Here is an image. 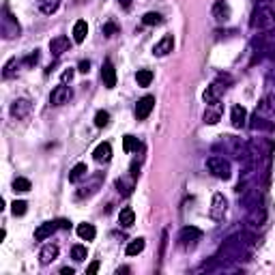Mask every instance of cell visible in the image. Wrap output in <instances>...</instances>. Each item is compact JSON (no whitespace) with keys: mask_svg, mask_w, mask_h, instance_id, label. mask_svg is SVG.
<instances>
[{"mask_svg":"<svg viewBox=\"0 0 275 275\" xmlns=\"http://www.w3.org/2000/svg\"><path fill=\"white\" fill-rule=\"evenodd\" d=\"M250 26L254 28V30H264V28L275 26V6H271L269 2L258 4L254 13H252Z\"/></svg>","mask_w":275,"mask_h":275,"instance_id":"1","label":"cell"},{"mask_svg":"<svg viewBox=\"0 0 275 275\" xmlns=\"http://www.w3.org/2000/svg\"><path fill=\"white\" fill-rule=\"evenodd\" d=\"M217 146L224 148V153L228 155H234L236 159H248V153H250V144L243 142L241 138H234V136H222V140L217 142Z\"/></svg>","mask_w":275,"mask_h":275,"instance_id":"2","label":"cell"},{"mask_svg":"<svg viewBox=\"0 0 275 275\" xmlns=\"http://www.w3.org/2000/svg\"><path fill=\"white\" fill-rule=\"evenodd\" d=\"M206 168L208 172L215 176V178H222V180H228L230 176H232V166H230V162L226 157L222 155H211L206 159Z\"/></svg>","mask_w":275,"mask_h":275,"instance_id":"3","label":"cell"},{"mask_svg":"<svg viewBox=\"0 0 275 275\" xmlns=\"http://www.w3.org/2000/svg\"><path fill=\"white\" fill-rule=\"evenodd\" d=\"M200 238H202V230H200V228H196V226H185V228H180L176 241H178V248L187 252V250H194V248H196Z\"/></svg>","mask_w":275,"mask_h":275,"instance_id":"4","label":"cell"},{"mask_svg":"<svg viewBox=\"0 0 275 275\" xmlns=\"http://www.w3.org/2000/svg\"><path fill=\"white\" fill-rule=\"evenodd\" d=\"M71 97H74V90H71V86H67L64 82H60L56 88L52 90V95H50V106L58 108V106H64L69 104Z\"/></svg>","mask_w":275,"mask_h":275,"instance_id":"5","label":"cell"},{"mask_svg":"<svg viewBox=\"0 0 275 275\" xmlns=\"http://www.w3.org/2000/svg\"><path fill=\"white\" fill-rule=\"evenodd\" d=\"M241 204L252 211V208L256 206H262V192H260V187H250V190H243V196H241Z\"/></svg>","mask_w":275,"mask_h":275,"instance_id":"6","label":"cell"},{"mask_svg":"<svg viewBox=\"0 0 275 275\" xmlns=\"http://www.w3.org/2000/svg\"><path fill=\"white\" fill-rule=\"evenodd\" d=\"M226 211H228V200H226L224 194L217 192L213 196V200H211V211H208V215H211V220L222 222L224 215H226Z\"/></svg>","mask_w":275,"mask_h":275,"instance_id":"7","label":"cell"},{"mask_svg":"<svg viewBox=\"0 0 275 275\" xmlns=\"http://www.w3.org/2000/svg\"><path fill=\"white\" fill-rule=\"evenodd\" d=\"M20 32H22L20 24L13 20L9 9L4 6V18H2V34H4V39H16V37H20Z\"/></svg>","mask_w":275,"mask_h":275,"instance_id":"8","label":"cell"},{"mask_svg":"<svg viewBox=\"0 0 275 275\" xmlns=\"http://www.w3.org/2000/svg\"><path fill=\"white\" fill-rule=\"evenodd\" d=\"M153 108H155V97L153 95H144L140 101H138V106H136V118L138 120H146L148 114L153 112Z\"/></svg>","mask_w":275,"mask_h":275,"instance_id":"9","label":"cell"},{"mask_svg":"<svg viewBox=\"0 0 275 275\" xmlns=\"http://www.w3.org/2000/svg\"><path fill=\"white\" fill-rule=\"evenodd\" d=\"M101 80H104L106 88H114L116 86V69H114L112 60H106L101 64Z\"/></svg>","mask_w":275,"mask_h":275,"instance_id":"10","label":"cell"},{"mask_svg":"<svg viewBox=\"0 0 275 275\" xmlns=\"http://www.w3.org/2000/svg\"><path fill=\"white\" fill-rule=\"evenodd\" d=\"M58 228H60L58 220H56V222H43L41 226H39L37 230H34V238H37V241H46V238L52 236Z\"/></svg>","mask_w":275,"mask_h":275,"instance_id":"11","label":"cell"},{"mask_svg":"<svg viewBox=\"0 0 275 275\" xmlns=\"http://www.w3.org/2000/svg\"><path fill=\"white\" fill-rule=\"evenodd\" d=\"M69 48H71V41H69V37H64V34H60V37H54L52 41H50V52H52L56 58L62 56L64 52H69Z\"/></svg>","mask_w":275,"mask_h":275,"instance_id":"12","label":"cell"},{"mask_svg":"<svg viewBox=\"0 0 275 275\" xmlns=\"http://www.w3.org/2000/svg\"><path fill=\"white\" fill-rule=\"evenodd\" d=\"M30 108H32V104H30V101H28L26 97L16 99V101L11 104V114H13V118H26L28 112H30Z\"/></svg>","mask_w":275,"mask_h":275,"instance_id":"13","label":"cell"},{"mask_svg":"<svg viewBox=\"0 0 275 275\" xmlns=\"http://www.w3.org/2000/svg\"><path fill=\"white\" fill-rule=\"evenodd\" d=\"M228 82H230V80H228ZM226 88H228V86H226V82L222 84L220 80H217V82H213V84L206 88V92H204V101H206V104H215V101H220L222 92L226 90Z\"/></svg>","mask_w":275,"mask_h":275,"instance_id":"14","label":"cell"},{"mask_svg":"<svg viewBox=\"0 0 275 275\" xmlns=\"http://www.w3.org/2000/svg\"><path fill=\"white\" fill-rule=\"evenodd\" d=\"M230 120H232V125L236 129H241L248 125V110H245L243 106H232V110H230Z\"/></svg>","mask_w":275,"mask_h":275,"instance_id":"15","label":"cell"},{"mask_svg":"<svg viewBox=\"0 0 275 275\" xmlns=\"http://www.w3.org/2000/svg\"><path fill=\"white\" fill-rule=\"evenodd\" d=\"M172 50H174V37H172V34H166V37H162V41L155 43L153 54L155 56H166V54H170Z\"/></svg>","mask_w":275,"mask_h":275,"instance_id":"16","label":"cell"},{"mask_svg":"<svg viewBox=\"0 0 275 275\" xmlns=\"http://www.w3.org/2000/svg\"><path fill=\"white\" fill-rule=\"evenodd\" d=\"M250 120H252L250 127L254 129V132H271V129H273V120H269L266 116H262V114H258V112Z\"/></svg>","mask_w":275,"mask_h":275,"instance_id":"17","label":"cell"},{"mask_svg":"<svg viewBox=\"0 0 275 275\" xmlns=\"http://www.w3.org/2000/svg\"><path fill=\"white\" fill-rule=\"evenodd\" d=\"M58 245L56 243H48V245H43V250H41V254H39V258H41V264H50V262H54L56 258H58Z\"/></svg>","mask_w":275,"mask_h":275,"instance_id":"18","label":"cell"},{"mask_svg":"<svg viewBox=\"0 0 275 275\" xmlns=\"http://www.w3.org/2000/svg\"><path fill=\"white\" fill-rule=\"evenodd\" d=\"M92 157H95V162L99 164H108L112 159V146H110V142H101L99 146L92 150Z\"/></svg>","mask_w":275,"mask_h":275,"instance_id":"19","label":"cell"},{"mask_svg":"<svg viewBox=\"0 0 275 275\" xmlns=\"http://www.w3.org/2000/svg\"><path fill=\"white\" fill-rule=\"evenodd\" d=\"M213 18H215L217 24H224V22L230 20V6L224 2V0H220V2L213 4Z\"/></svg>","mask_w":275,"mask_h":275,"instance_id":"20","label":"cell"},{"mask_svg":"<svg viewBox=\"0 0 275 275\" xmlns=\"http://www.w3.org/2000/svg\"><path fill=\"white\" fill-rule=\"evenodd\" d=\"M264 220H266L264 206H256V208H252V211H250L248 224H250V228H260V226L264 224Z\"/></svg>","mask_w":275,"mask_h":275,"instance_id":"21","label":"cell"},{"mask_svg":"<svg viewBox=\"0 0 275 275\" xmlns=\"http://www.w3.org/2000/svg\"><path fill=\"white\" fill-rule=\"evenodd\" d=\"M220 118H222V104H220V101L208 104L206 112H204V122H208V125H215Z\"/></svg>","mask_w":275,"mask_h":275,"instance_id":"22","label":"cell"},{"mask_svg":"<svg viewBox=\"0 0 275 275\" xmlns=\"http://www.w3.org/2000/svg\"><path fill=\"white\" fill-rule=\"evenodd\" d=\"M86 34H88V24H86L84 20H78L74 24V41L76 43H84Z\"/></svg>","mask_w":275,"mask_h":275,"instance_id":"23","label":"cell"},{"mask_svg":"<svg viewBox=\"0 0 275 275\" xmlns=\"http://www.w3.org/2000/svg\"><path fill=\"white\" fill-rule=\"evenodd\" d=\"M78 236L80 238H84V241H92V238L97 236V230H95V226H92V224H78Z\"/></svg>","mask_w":275,"mask_h":275,"instance_id":"24","label":"cell"},{"mask_svg":"<svg viewBox=\"0 0 275 275\" xmlns=\"http://www.w3.org/2000/svg\"><path fill=\"white\" fill-rule=\"evenodd\" d=\"M62 0H37V6L41 13H46V16H52V13L58 11Z\"/></svg>","mask_w":275,"mask_h":275,"instance_id":"25","label":"cell"},{"mask_svg":"<svg viewBox=\"0 0 275 275\" xmlns=\"http://www.w3.org/2000/svg\"><path fill=\"white\" fill-rule=\"evenodd\" d=\"M134 222H136V213H134V208L132 206H125L122 211L118 213V224L122 228H129V226H134Z\"/></svg>","mask_w":275,"mask_h":275,"instance_id":"26","label":"cell"},{"mask_svg":"<svg viewBox=\"0 0 275 275\" xmlns=\"http://www.w3.org/2000/svg\"><path fill=\"white\" fill-rule=\"evenodd\" d=\"M258 114H271V116H275V95H269V97H264L262 101H260V106H258Z\"/></svg>","mask_w":275,"mask_h":275,"instance_id":"27","label":"cell"},{"mask_svg":"<svg viewBox=\"0 0 275 275\" xmlns=\"http://www.w3.org/2000/svg\"><path fill=\"white\" fill-rule=\"evenodd\" d=\"M86 174H88L86 164H76L74 168H71V172H69V180H71V183H78V180H82Z\"/></svg>","mask_w":275,"mask_h":275,"instance_id":"28","label":"cell"},{"mask_svg":"<svg viewBox=\"0 0 275 275\" xmlns=\"http://www.w3.org/2000/svg\"><path fill=\"white\" fill-rule=\"evenodd\" d=\"M142 250H144V238H134V241H129V245L125 248L127 256H138V254H142Z\"/></svg>","mask_w":275,"mask_h":275,"instance_id":"29","label":"cell"},{"mask_svg":"<svg viewBox=\"0 0 275 275\" xmlns=\"http://www.w3.org/2000/svg\"><path fill=\"white\" fill-rule=\"evenodd\" d=\"M136 80H138V86H150V82H153V71H150V69H140L136 74Z\"/></svg>","mask_w":275,"mask_h":275,"instance_id":"30","label":"cell"},{"mask_svg":"<svg viewBox=\"0 0 275 275\" xmlns=\"http://www.w3.org/2000/svg\"><path fill=\"white\" fill-rule=\"evenodd\" d=\"M164 22V18L159 16V13H155V11H148V13H144L142 16V24L144 26H159Z\"/></svg>","mask_w":275,"mask_h":275,"instance_id":"31","label":"cell"},{"mask_svg":"<svg viewBox=\"0 0 275 275\" xmlns=\"http://www.w3.org/2000/svg\"><path fill=\"white\" fill-rule=\"evenodd\" d=\"M71 258H74L76 262H82V260L88 258V250H86V245H74V248H71Z\"/></svg>","mask_w":275,"mask_h":275,"instance_id":"32","label":"cell"},{"mask_svg":"<svg viewBox=\"0 0 275 275\" xmlns=\"http://www.w3.org/2000/svg\"><path fill=\"white\" fill-rule=\"evenodd\" d=\"M122 148H125L127 153L138 150V148H140V140H138V138H134V136H125V138H122Z\"/></svg>","mask_w":275,"mask_h":275,"instance_id":"33","label":"cell"},{"mask_svg":"<svg viewBox=\"0 0 275 275\" xmlns=\"http://www.w3.org/2000/svg\"><path fill=\"white\" fill-rule=\"evenodd\" d=\"M30 180L24 178V176H18L16 180H13V190L16 192H30Z\"/></svg>","mask_w":275,"mask_h":275,"instance_id":"34","label":"cell"},{"mask_svg":"<svg viewBox=\"0 0 275 275\" xmlns=\"http://www.w3.org/2000/svg\"><path fill=\"white\" fill-rule=\"evenodd\" d=\"M26 211H28V204L24 200H16L11 204V213L16 215V217H22V215H26Z\"/></svg>","mask_w":275,"mask_h":275,"instance_id":"35","label":"cell"},{"mask_svg":"<svg viewBox=\"0 0 275 275\" xmlns=\"http://www.w3.org/2000/svg\"><path fill=\"white\" fill-rule=\"evenodd\" d=\"M108 122H110V112L99 110V112L95 114V125L101 129V127H108Z\"/></svg>","mask_w":275,"mask_h":275,"instance_id":"36","label":"cell"},{"mask_svg":"<svg viewBox=\"0 0 275 275\" xmlns=\"http://www.w3.org/2000/svg\"><path fill=\"white\" fill-rule=\"evenodd\" d=\"M16 67H20V62H18V58H11L9 62H6L4 64V71H2V76L4 78H13V76H16L18 74V69Z\"/></svg>","mask_w":275,"mask_h":275,"instance_id":"37","label":"cell"},{"mask_svg":"<svg viewBox=\"0 0 275 275\" xmlns=\"http://www.w3.org/2000/svg\"><path fill=\"white\" fill-rule=\"evenodd\" d=\"M116 187H118V192L122 190V194H125V196H129V194H132V190H134V185H132V183H125L122 178L116 180Z\"/></svg>","mask_w":275,"mask_h":275,"instance_id":"38","label":"cell"},{"mask_svg":"<svg viewBox=\"0 0 275 275\" xmlns=\"http://www.w3.org/2000/svg\"><path fill=\"white\" fill-rule=\"evenodd\" d=\"M37 60H39V52H37V50H34L32 54H28L26 58H24V64H34Z\"/></svg>","mask_w":275,"mask_h":275,"instance_id":"39","label":"cell"},{"mask_svg":"<svg viewBox=\"0 0 275 275\" xmlns=\"http://www.w3.org/2000/svg\"><path fill=\"white\" fill-rule=\"evenodd\" d=\"M116 30H118V28L114 26V24H106V26H104V34H106V37H112V34H116Z\"/></svg>","mask_w":275,"mask_h":275,"instance_id":"40","label":"cell"},{"mask_svg":"<svg viewBox=\"0 0 275 275\" xmlns=\"http://www.w3.org/2000/svg\"><path fill=\"white\" fill-rule=\"evenodd\" d=\"M78 71H80V74H88V71H90V62L88 60H82V62H80V67H78Z\"/></svg>","mask_w":275,"mask_h":275,"instance_id":"41","label":"cell"},{"mask_svg":"<svg viewBox=\"0 0 275 275\" xmlns=\"http://www.w3.org/2000/svg\"><path fill=\"white\" fill-rule=\"evenodd\" d=\"M97 271H99V262H97V260H92V262L88 264V269H86V275H92Z\"/></svg>","mask_w":275,"mask_h":275,"instance_id":"42","label":"cell"},{"mask_svg":"<svg viewBox=\"0 0 275 275\" xmlns=\"http://www.w3.org/2000/svg\"><path fill=\"white\" fill-rule=\"evenodd\" d=\"M74 74H76L74 69H67V71H64V74H62V82H67V80H71V78H74Z\"/></svg>","mask_w":275,"mask_h":275,"instance_id":"43","label":"cell"},{"mask_svg":"<svg viewBox=\"0 0 275 275\" xmlns=\"http://www.w3.org/2000/svg\"><path fill=\"white\" fill-rule=\"evenodd\" d=\"M58 224H60V228H64V230L71 228V222L69 220H58Z\"/></svg>","mask_w":275,"mask_h":275,"instance_id":"44","label":"cell"},{"mask_svg":"<svg viewBox=\"0 0 275 275\" xmlns=\"http://www.w3.org/2000/svg\"><path fill=\"white\" fill-rule=\"evenodd\" d=\"M62 275H74V269H69V266H64V269L60 271Z\"/></svg>","mask_w":275,"mask_h":275,"instance_id":"45","label":"cell"},{"mask_svg":"<svg viewBox=\"0 0 275 275\" xmlns=\"http://www.w3.org/2000/svg\"><path fill=\"white\" fill-rule=\"evenodd\" d=\"M118 2H120V6H129L132 4V0H118Z\"/></svg>","mask_w":275,"mask_h":275,"instance_id":"46","label":"cell"},{"mask_svg":"<svg viewBox=\"0 0 275 275\" xmlns=\"http://www.w3.org/2000/svg\"><path fill=\"white\" fill-rule=\"evenodd\" d=\"M262 2H271V0H258V4H262Z\"/></svg>","mask_w":275,"mask_h":275,"instance_id":"47","label":"cell"}]
</instances>
